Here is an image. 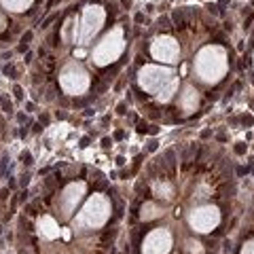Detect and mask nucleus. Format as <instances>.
Wrapping results in <instances>:
<instances>
[{
    "label": "nucleus",
    "instance_id": "nucleus-1",
    "mask_svg": "<svg viewBox=\"0 0 254 254\" xmlns=\"http://www.w3.org/2000/svg\"><path fill=\"white\" fill-rule=\"evenodd\" d=\"M216 222H218V212L214 207H201V210L193 212V216H191V224L197 231H210Z\"/></svg>",
    "mask_w": 254,
    "mask_h": 254
},
{
    "label": "nucleus",
    "instance_id": "nucleus-2",
    "mask_svg": "<svg viewBox=\"0 0 254 254\" xmlns=\"http://www.w3.org/2000/svg\"><path fill=\"white\" fill-rule=\"evenodd\" d=\"M170 250V233L167 231H155V233L146 239L144 254H167Z\"/></svg>",
    "mask_w": 254,
    "mask_h": 254
},
{
    "label": "nucleus",
    "instance_id": "nucleus-3",
    "mask_svg": "<svg viewBox=\"0 0 254 254\" xmlns=\"http://www.w3.org/2000/svg\"><path fill=\"white\" fill-rule=\"evenodd\" d=\"M157 42H161L159 47H155V57L157 59H161L163 57V61H174V57H176V44H174V40L172 38H163V40H157Z\"/></svg>",
    "mask_w": 254,
    "mask_h": 254
},
{
    "label": "nucleus",
    "instance_id": "nucleus-4",
    "mask_svg": "<svg viewBox=\"0 0 254 254\" xmlns=\"http://www.w3.org/2000/svg\"><path fill=\"white\" fill-rule=\"evenodd\" d=\"M30 40H32V32L28 30L24 36H21V42H19V51H26V49H28V44H30Z\"/></svg>",
    "mask_w": 254,
    "mask_h": 254
},
{
    "label": "nucleus",
    "instance_id": "nucleus-5",
    "mask_svg": "<svg viewBox=\"0 0 254 254\" xmlns=\"http://www.w3.org/2000/svg\"><path fill=\"white\" fill-rule=\"evenodd\" d=\"M187 246H189V252H191V254H201V252H203V248H201L199 241H189Z\"/></svg>",
    "mask_w": 254,
    "mask_h": 254
},
{
    "label": "nucleus",
    "instance_id": "nucleus-6",
    "mask_svg": "<svg viewBox=\"0 0 254 254\" xmlns=\"http://www.w3.org/2000/svg\"><path fill=\"white\" fill-rule=\"evenodd\" d=\"M2 72H4L9 78H17V70H15V66H13V64H7V66L2 68Z\"/></svg>",
    "mask_w": 254,
    "mask_h": 254
},
{
    "label": "nucleus",
    "instance_id": "nucleus-7",
    "mask_svg": "<svg viewBox=\"0 0 254 254\" xmlns=\"http://www.w3.org/2000/svg\"><path fill=\"white\" fill-rule=\"evenodd\" d=\"M19 159H21V163H24V165H32V163H34V159H32V155H30L28 150L21 153V157H19Z\"/></svg>",
    "mask_w": 254,
    "mask_h": 254
},
{
    "label": "nucleus",
    "instance_id": "nucleus-8",
    "mask_svg": "<svg viewBox=\"0 0 254 254\" xmlns=\"http://www.w3.org/2000/svg\"><path fill=\"white\" fill-rule=\"evenodd\" d=\"M241 123H244L246 127H252V125H254V117H252V114H244V117H241Z\"/></svg>",
    "mask_w": 254,
    "mask_h": 254
},
{
    "label": "nucleus",
    "instance_id": "nucleus-9",
    "mask_svg": "<svg viewBox=\"0 0 254 254\" xmlns=\"http://www.w3.org/2000/svg\"><path fill=\"white\" fill-rule=\"evenodd\" d=\"M148 131V125L144 121H138V133H146Z\"/></svg>",
    "mask_w": 254,
    "mask_h": 254
},
{
    "label": "nucleus",
    "instance_id": "nucleus-10",
    "mask_svg": "<svg viewBox=\"0 0 254 254\" xmlns=\"http://www.w3.org/2000/svg\"><path fill=\"white\" fill-rule=\"evenodd\" d=\"M235 153H237V155H244V153H246V144H244V142H237V144H235Z\"/></svg>",
    "mask_w": 254,
    "mask_h": 254
},
{
    "label": "nucleus",
    "instance_id": "nucleus-11",
    "mask_svg": "<svg viewBox=\"0 0 254 254\" xmlns=\"http://www.w3.org/2000/svg\"><path fill=\"white\" fill-rule=\"evenodd\" d=\"M93 100V96H89V98H85V100H74V106H85L87 102H91Z\"/></svg>",
    "mask_w": 254,
    "mask_h": 254
},
{
    "label": "nucleus",
    "instance_id": "nucleus-12",
    "mask_svg": "<svg viewBox=\"0 0 254 254\" xmlns=\"http://www.w3.org/2000/svg\"><path fill=\"white\" fill-rule=\"evenodd\" d=\"M13 91H15V96H17L19 100H21V98H24V89H21L19 85H15V87H13Z\"/></svg>",
    "mask_w": 254,
    "mask_h": 254
},
{
    "label": "nucleus",
    "instance_id": "nucleus-13",
    "mask_svg": "<svg viewBox=\"0 0 254 254\" xmlns=\"http://www.w3.org/2000/svg\"><path fill=\"white\" fill-rule=\"evenodd\" d=\"M159 26H161V28H170V19H167V17H161V19H159Z\"/></svg>",
    "mask_w": 254,
    "mask_h": 254
},
{
    "label": "nucleus",
    "instance_id": "nucleus-14",
    "mask_svg": "<svg viewBox=\"0 0 254 254\" xmlns=\"http://www.w3.org/2000/svg\"><path fill=\"white\" fill-rule=\"evenodd\" d=\"M244 254H254V241H250L248 248H244Z\"/></svg>",
    "mask_w": 254,
    "mask_h": 254
},
{
    "label": "nucleus",
    "instance_id": "nucleus-15",
    "mask_svg": "<svg viewBox=\"0 0 254 254\" xmlns=\"http://www.w3.org/2000/svg\"><path fill=\"white\" fill-rule=\"evenodd\" d=\"M123 138H125V131H123V129L114 131V140H123Z\"/></svg>",
    "mask_w": 254,
    "mask_h": 254
},
{
    "label": "nucleus",
    "instance_id": "nucleus-16",
    "mask_svg": "<svg viewBox=\"0 0 254 254\" xmlns=\"http://www.w3.org/2000/svg\"><path fill=\"white\" fill-rule=\"evenodd\" d=\"M28 195H30L28 191H21V193H19V201H24V203H26V201H28Z\"/></svg>",
    "mask_w": 254,
    "mask_h": 254
},
{
    "label": "nucleus",
    "instance_id": "nucleus-17",
    "mask_svg": "<svg viewBox=\"0 0 254 254\" xmlns=\"http://www.w3.org/2000/svg\"><path fill=\"white\" fill-rule=\"evenodd\" d=\"M106 9H108V13H110V17H114V15H117V7H114V4H108Z\"/></svg>",
    "mask_w": 254,
    "mask_h": 254
},
{
    "label": "nucleus",
    "instance_id": "nucleus-18",
    "mask_svg": "<svg viewBox=\"0 0 254 254\" xmlns=\"http://www.w3.org/2000/svg\"><path fill=\"white\" fill-rule=\"evenodd\" d=\"M207 11H210V13H214V15H216V13H220V9H218L216 4H207Z\"/></svg>",
    "mask_w": 254,
    "mask_h": 254
},
{
    "label": "nucleus",
    "instance_id": "nucleus-19",
    "mask_svg": "<svg viewBox=\"0 0 254 254\" xmlns=\"http://www.w3.org/2000/svg\"><path fill=\"white\" fill-rule=\"evenodd\" d=\"M19 182H21V187H28V182H30V176H28V174H26V176H21V180H19Z\"/></svg>",
    "mask_w": 254,
    "mask_h": 254
},
{
    "label": "nucleus",
    "instance_id": "nucleus-20",
    "mask_svg": "<svg viewBox=\"0 0 254 254\" xmlns=\"http://www.w3.org/2000/svg\"><path fill=\"white\" fill-rule=\"evenodd\" d=\"M117 112H119V114H125V112H127V106H125V104H119V106H117Z\"/></svg>",
    "mask_w": 254,
    "mask_h": 254
},
{
    "label": "nucleus",
    "instance_id": "nucleus-21",
    "mask_svg": "<svg viewBox=\"0 0 254 254\" xmlns=\"http://www.w3.org/2000/svg\"><path fill=\"white\" fill-rule=\"evenodd\" d=\"M148 150H150V153L157 150V140H150V142H148Z\"/></svg>",
    "mask_w": 254,
    "mask_h": 254
},
{
    "label": "nucleus",
    "instance_id": "nucleus-22",
    "mask_svg": "<svg viewBox=\"0 0 254 254\" xmlns=\"http://www.w3.org/2000/svg\"><path fill=\"white\" fill-rule=\"evenodd\" d=\"M210 136H212V131H210V129H203V131H201V138H203V140H207Z\"/></svg>",
    "mask_w": 254,
    "mask_h": 254
},
{
    "label": "nucleus",
    "instance_id": "nucleus-23",
    "mask_svg": "<svg viewBox=\"0 0 254 254\" xmlns=\"http://www.w3.org/2000/svg\"><path fill=\"white\" fill-rule=\"evenodd\" d=\"M110 144H112V140H110V138H104V140H102V146H104V148H108Z\"/></svg>",
    "mask_w": 254,
    "mask_h": 254
},
{
    "label": "nucleus",
    "instance_id": "nucleus-24",
    "mask_svg": "<svg viewBox=\"0 0 254 254\" xmlns=\"http://www.w3.org/2000/svg\"><path fill=\"white\" fill-rule=\"evenodd\" d=\"M157 131H159V127H157V125H150V127H148V133H150V136H155Z\"/></svg>",
    "mask_w": 254,
    "mask_h": 254
},
{
    "label": "nucleus",
    "instance_id": "nucleus-25",
    "mask_svg": "<svg viewBox=\"0 0 254 254\" xmlns=\"http://www.w3.org/2000/svg\"><path fill=\"white\" fill-rule=\"evenodd\" d=\"M142 21H144V15L138 13V15H136V24H142Z\"/></svg>",
    "mask_w": 254,
    "mask_h": 254
},
{
    "label": "nucleus",
    "instance_id": "nucleus-26",
    "mask_svg": "<svg viewBox=\"0 0 254 254\" xmlns=\"http://www.w3.org/2000/svg\"><path fill=\"white\" fill-rule=\"evenodd\" d=\"M87 144H89V138H87V136H85V138H83V140H81V148H85V146H87Z\"/></svg>",
    "mask_w": 254,
    "mask_h": 254
},
{
    "label": "nucleus",
    "instance_id": "nucleus-27",
    "mask_svg": "<svg viewBox=\"0 0 254 254\" xmlns=\"http://www.w3.org/2000/svg\"><path fill=\"white\" fill-rule=\"evenodd\" d=\"M117 165H125V157H117Z\"/></svg>",
    "mask_w": 254,
    "mask_h": 254
},
{
    "label": "nucleus",
    "instance_id": "nucleus-28",
    "mask_svg": "<svg viewBox=\"0 0 254 254\" xmlns=\"http://www.w3.org/2000/svg\"><path fill=\"white\" fill-rule=\"evenodd\" d=\"M57 119H61V121H64V119H66V112H64V110H61V112H59V110H57Z\"/></svg>",
    "mask_w": 254,
    "mask_h": 254
},
{
    "label": "nucleus",
    "instance_id": "nucleus-29",
    "mask_svg": "<svg viewBox=\"0 0 254 254\" xmlns=\"http://www.w3.org/2000/svg\"><path fill=\"white\" fill-rule=\"evenodd\" d=\"M19 136H21V138H26V136H28V127H24V129H21V131H19Z\"/></svg>",
    "mask_w": 254,
    "mask_h": 254
},
{
    "label": "nucleus",
    "instance_id": "nucleus-30",
    "mask_svg": "<svg viewBox=\"0 0 254 254\" xmlns=\"http://www.w3.org/2000/svg\"><path fill=\"white\" fill-rule=\"evenodd\" d=\"M121 4H123V7H127V9H129V4H131V2H129V0H121Z\"/></svg>",
    "mask_w": 254,
    "mask_h": 254
},
{
    "label": "nucleus",
    "instance_id": "nucleus-31",
    "mask_svg": "<svg viewBox=\"0 0 254 254\" xmlns=\"http://www.w3.org/2000/svg\"><path fill=\"white\" fill-rule=\"evenodd\" d=\"M2 102H4V100H2V98H0V106H2Z\"/></svg>",
    "mask_w": 254,
    "mask_h": 254
},
{
    "label": "nucleus",
    "instance_id": "nucleus-32",
    "mask_svg": "<svg viewBox=\"0 0 254 254\" xmlns=\"http://www.w3.org/2000/svg\"><path fill=\"white\" fill-rule=\"evenodd\" d=\"M252 7H254V2H252Z\"/></svg>",
    "mask_w": 254,
    "mask_h": 254
}]
</instances>
